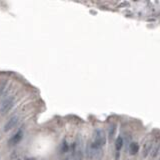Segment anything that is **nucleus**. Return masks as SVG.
I'll return each instance as SVG.
<instances>
[{
	"label": "nucleus",
	"mask_w": 160,
	"mask_h": 160,
	"mask_svg": "<svg viewBox=\"0 0 160 160\" xmlns=\"http://www.w3.org/2000/svg\"><path fill=\"white\" fill-rule=\"evenodd\" d=\"M18 120H19V116L18 115H14L13 117H11L6 122V124L4 125V131H5V132H7V131L14 128L15 125L17 124V122H18Z\"/></svg>",
	"instance_id": "39448f33"
},
{
	"label": "nucleus",
	"mask_w": 160,
	"mask_h": 160,
	"mask_svg": "<svg viewBox=\"0 0 160 160\" xmlns=\"http://www.w3.org/2000/svg\"><path fill=\"white\" fill-rule=\"evenodd\" d=\"M13 105H14V98L13 97H9V98L5 99L2 102L1 106H0V113L4 114V113L8 112L11 108H12Z\"/></svg>",
	"instance_id": "20e7f679"
},
{
	"label": "nucleus",
	"mask_w": 160,
	"mask_h": 160,
	"mask_svg": "<svg viewBox=\"0 0 160 160\" xmlns=\"http://www.w3.org/2000/svg\"><path fill=\"white\" fill-rule=\"evenodd\" d=\"M86 155L89 159H100L102 156V148H99L89 142L86 147Z\"/></svg>",
	"instance_id": "f257e3e1"
},
{
	"label": "nucleus",
	"mask_w": 160,
	"mask_h": 160,
	"mask_svg": "<svg viewBox=\"0 0 160 160\" xmlns=\"http://www.w3.org/2000/svg\"><path fill=\"white\" fill-rule=\"evenodd\" d=\"M83 158V151H82V142L81 139H78L75 143L73 149V155H72V160H82Z\"/></svg>",
	"instance_id": "7ed1b4c3"
},
{
	"label": "nucleus",
	"mask_w": 160,
	"mask_h": 160,
	"mask_svg": "<svg viewBox=\"0 0 160 160\" xmlns=\"http://www.w3.org/2000/svg\"><path fill=\"white\" fill-rule=\"evenodd\" d=\"M106 143V136H105V133L103 130L101 129H97L94 131V134H93V141H92V144L99 147V148H102Z\"/></svg>",
	"instance_id": "f03ea898"
},
{
	"label": "nucleus",
	"mask_w": 160,
	"mask_h": 160,
	"mask_svg": "<svg viewBox=\"0 0 160 160\" xmlns=\"http://www.w3.org/2000/svg\"><path fill=\"white\" fill-rule=\"evenodd\" d=\"M22 137H23V132L20 130L11 137V139L9 140V144L10 145H15L17 143H19V142L21 141V139H22Z\"/></svg>",
	"instance_id": "423d86ee"
},
{
	"label": "nucleus",
	"mask_w": 160,
	"mask_h": 160,
	"mask_svg": "<svg viewBox=\"0 0 160 160\" xmlns=\"http://www.w3.org/2000/svg\"><path fill=\"white\" fill-rule=\"evenodd\" d=\"M110 132H109V135H110V137H112L113 135H114V130H115V127H114V126H111L110 127Z\"/></svg>",
	"instance_id": "9b49d317"
},
{
	"label": "nucleus",
	"mask_w": 160,
	"mask_h": 160,
	"mask_svg": "<svg viewBox=\"0 0 160 160\" xmlns=\"http://www.w3.org/2000/svg\"><path fill=\"white\" fill-rule=\"evenodd\" d=\"M159 150H160V147H156L154 150H151V151H152V152H151V156H152V157H155L157 154H158Z\"/></svg>",
	"instance_id": "9d476101"
},
{
	"label": "nucleus",
	"mask_w": 160,
	"mask_h": 160,
	"mask_svg": "<svg viewBox=\"0 0 160 160\" xmlns=\"http://www.w3.org/2000/svg\"><path fill=\"white\" fill-rule=\"evenodd\" d=\"M152 150V143L151 142H147V143H145L144 145V148H143V156L146 157L148 154H149Z\"/></svg>",
	"instance_id": "0eeeda50"
},
{
	"label": "nucleus",
	"mask_w": 160,
	"mask_h": 160,
	"mask_svg": "<svg viewBox=\"0 0 160 160\" xmlns=\"http://www.w3.org/2000/svg\"><path fill=\"white\" fill-rule=\"evenodd\" d=\"M159 160H160V159H159Z\"/></svg>",
	"instance_id": "f8f14e48"
},
{
	"label": "nucleus",
	"mask_w": 160,
	"mask_h": 160,
	"mask_svg": "<svg viewBox=\"0 0 160 160\" xmlns=\"http://www.w3.org/2000/svg\"><path fill=\"white\" fill-rule=\"evenodd\" d=\"M129 151H130V154H136L137 152L139 151V145L136 143V142H133V143L130 144V147H129Z\"/></svg>",
	"instance_id": "6e6552de"
},
{
	"label": "nucleus",
	"mask_w": 160,
	"mask_h": 160,
	"mask_svg": "<svg viewBox=\"0 0 160 160\" xmlns=\"http://www.w3.org/2000/svg\"><path fill=\"white\" fill-rule=\"evenodd\" d=\"M122 146H123V139H122V137H118V138L116 139V143H115L116 150H120Z\"/></svg>",
	"instance_id": "1a4fd4ad"
}]
</instances>
